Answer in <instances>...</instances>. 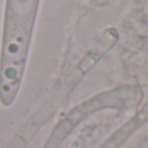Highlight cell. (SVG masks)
I'll return each mask as SVG.
<instances>
[{"label":"cell","instance_id":"cell-1","mask_svg":"<svg viewBox=\"0 0 148 148\" xmlns=\"http://www.w3.org/2000/svg\"><path fill=\"white\" fill-rule=\"evenodd\" d=\"M40 0H5L0 42V104L12 107L20 94Z\"/></svg>","mask_w":148,"mask_h":148},{"label":"cell","instance_id":"cell-2","mask_svg":"<svg viewBox=\"0 0 148 148\" xmlns=\"http://www.w3.org/2000/svg\"><path fill=\"white\" fill-rule=\"evenodd\" d=\"M147 121H148V101L143 105V108L139 112H136V114H134L127 122L123 123L120 129H117L104 143L100 144L97 148H120Z\"/></svg>","mask_w":148,"mask_h":148}]
</instances>
